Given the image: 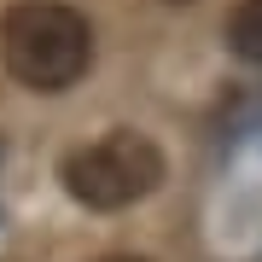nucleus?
Listing matches in <instances>:
<instances>
[{"label":"nucleus","instance_id":"nucleus-1","mask_svg":"<svg viewBox=\"0 0 262 262\" xmlns=\"http://www.w3.org/2000/svg\"><path fill=\"white\" fill-rule=\"evenodd\" d=\"M0 64L29 94H64L94 64V24L64 0H12L0 18Z\"/></svg>","mask_w":262,"mask_h":262},{"label":"nucleus","instance_id":"nucleus-2","mask_svg":"<svg viewBox=\"0 0 262 262\" xmlns=\"http://www.w3.org/2000/svg\"><path fill=\"white\" fill-rule=\"evenodd\" d=\"M163 169L169 163H163V151H158L151 134L111 128V134H99V140L64 151L58 181H64V192L82 210L111 215V210H128V204H140V198H151L163 187Z\"/></svg>","mask_w":262,"mask_h":262},{"label":"nucleus","instance_id":"nucleus-3","mask_svg":"<svg viewBox=\"0 0 262 262\" xmlns=\"http://www.w3.org/2000/svg\"><path fill=\"white\" fill-rule=\"evenodd\" d=\"M227 53L245 64H262V0H239L227 12Z\"/></svg>","mask_w":262,"mask_h":262},{"label":"nucleus","instance_id":"nucleus-4","mask_svg":"<svg viewBox=\"0 0 262 262\" xmlns=\"http://www.w3.org/2000/svg\"><path fill=\"white\" fill-rule=\"evenodd\" d=\"M111 262H134V256H111Z\"/></svg>","mask_w":262,"mask_h":262},{"label":"nucleus","instance_id":"nucleus-5","mask_svg":"<svg viewBox=\"0 0 262 262\" xmlns=\"http://www.w3.org/2000/svg\"><path fill=\"white\" fill-rule=\"evenodd\" d=\"M175 6H187V0H175Z\"/></svg>","mask_w":262,"mask_h":262}]
</instances>
